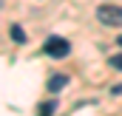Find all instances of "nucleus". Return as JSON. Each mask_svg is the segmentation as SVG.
I'll return each mask as SVG.
<instances>
[{"label": "nucleus", "instance_id": "obj_7", "mask_svg": "<svg viewBox=\"0 0 122 116\" xmlns=\"http://www.w3.org/2000/svg\"><path fill=\"white\" fill-rule=\"evenodd\" d=\"M119 45H122V34H119Z\"/></svg>", "mask_w": 122, "mask_h": 116}, {"label": "nucleus", "instance_id": "obj_2", "mask_svg": "<svg viewBox=\"0 0 122 116\" xmlns=\"http://www.w3.org/2000/svg\"><path fill=\"white\" fill-rule=\"evenodd\" d=\"M43 54H48V57L54 59H62L71 54V45H68V40H62V37H48L46 43H43Z\"/></svg>", "mask_w": 122, "mask_h": 116}, {"label": "nucleus", "instance_id": "obj_4", "mask_svg": "<svg viewBox=\"0 0 122 116\" xmlns=\"http://www.w3.org/2000/svg\"><path fill=\"white\" fill-rule=\"evenodd\" d=\"M54 111H57V99H48V102H43L37 108V116H51Z\"/></svg>", "mask_w": 122, "mask_h": 116}, {"label": "nucleus", "instance_id": "obj_6", "mask_svg": "<svg viewBox=\"0 0 122 116\" xmlns=\"http://www.w3.org/2000/svg\"><path fill=\"white\" fill-rule=\"evenodd\" d=\"M111 65H114L117 71H122V54H114V57H111Z\"/></svg>", "mask_w": 122, "mask_h": 116}, {"label": "nucleus", "instance_id": "obj_1", "mask_svg": "<svg viewBox=\"0 0 122 116\" xmlns=\"http://www.w3.org/2000/svg\"><path fill=\"white\" fill-rule=\"evenodd\" d=\"M97 20L102 26H114V29H122V6H114V3H102L97 9Z\"/></svg>", "mask_w": 122, "mask_h": 116}, {"label": "nucleus", "instance_id": "obj_3", "mask_svg": "<svg viewBox=\"0 0 122 116\" xmlns=\"http://www.w3.org/2000/svg\"><path fill=\"white\" fill-rule=\"evenodd\" d=\"M65 85H68V74H54V77L48 79V91H51V93H57V91H62Z\"/></svg>", "mask_w": 122, "mask_h": 116}, {"label": "nucleus", "instance_id": "obj_5", "mask_svg": "<svg viewBox=\"0 0 122 116\" xmlns=\"http://www.w3.org/2000/svg\"><path fill=\"white\" fill-rule=\"evenodd\" d=\"M9 31H11V40H14V43H26V31L20 29V26H11Z\"/></svg>", "mask_w": 122, "mask_h": 116}]
</instances>
